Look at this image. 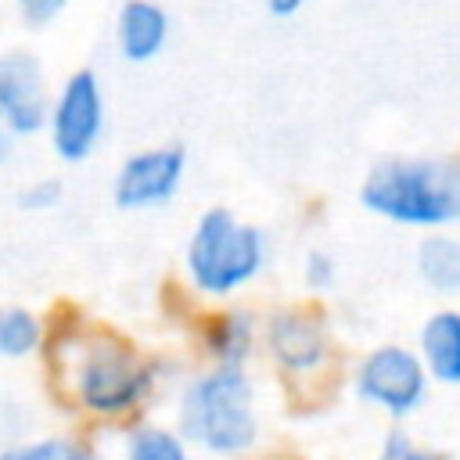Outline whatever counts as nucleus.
I'll use <instances>...</instances> for the list:
<instances>
[{
  "label": "nucleus",
  "instance_id": "f257e3e1",
  "mask_svg": "<svg viewBox=\"0 0 460 460\" xmlns=\"http://www.w3.org/2000/svg\"><path fill=\"white\" fill-rule=\"evenodd\" d=\"M359 201L395 223L442 226L460 219V169L435 158L381 162L367 176Z\"/></svg>",
  "mask_w": 460,
  "mask_h": 460
},
{
  "label": "nucleus",
  "instance_id": "f03ea898",
  "mask_svg": "<svg viewBox=\"0 0 460 460\" xmlns=\"http://www.w3.org/2000/svg\"><path fill=\"white\" fill-rule=\"evenodd\" d=\"M180 424L208 453H244L255 442L252 385L241 367H216L183 392Z\"/></svg>",
  "mask_w": 460,
  "mask_h": 460
},
{
  "label": "nucleus",
  "instance_id": "7ed1b4c3",
  "mask_svg": "<svg viewBox=\"0 0 460 460\" xmlns=\"http://www.w3.org/2000/svg\"><path fill=\"white\" fill-rule=\"evenodd\" d=\"M262 266V237L255 226L237 223L226 208H208L187 244L190 280L208 295H226L255 277Z\"/></svg>",
  "mask_w": 460,
  "mask_h": 460
},
{
  "label": "nucleus",
  "instance_id": "20e7f679",
  "mask_svg": "<svg viewBox=\"0 0 460 460\" xmlns=\"http://www.w3.org/2000/svg\"><path fill=\"white\" fill-rule=\"evenodd\" d=\"M75 399L101 413V417H115L133 410L147 388H151V363H144L133 349H126L122 341H90L79 359H75Z\"/></svg>",
  "mask_w": 460,
  "mask_h": 460
},
{
  "label": "nucleus",
  "instance_id": "39448f33",
  "mask_svg": "<svg viewBox=\"0 0 460 460\" xmlns=\"http://www.w3.org/2000/svg\"><path fill=\"white\" fill-rule=\"evenodd\" d=\"M356 392L367 402L395 417H406L424 399V363L410 349H399V345L374 349L359 367Z\"/></svg>",
  "mask_w": 460,
  "mask_h": 460
},
{
  "label": "nucleus",
  "instance_id": "423d86ee",
  "mask_svg": "<svg viewBox=\"0 0 460 460\" xmlns=\"http://www.w3.org/2000/svg\"><path fill=\"white\" fill-rule=\"evenodd\" d=\"M104 122V101H101V86L93 79V72H75L65 79L54 111H50V137H54V151L68 162L86 158L90 147L97 144Z\"/></svg>",
  "mask_w": 460,
  "mask_h": 460
},
{
  "label": "nucleus",
  "instance_id": "0eeeda50",
  "mask_svg": "<svg viewBox=\"0 0 460 460\" xmlns=\"http://www.w3.org/2000/svg\"><path fill=\"white\" fill-rule=\"evenodd\" d=\"M183 162H187V155L180 144L140 151V155L126 158V165L115 176V201L122 208H147V205L165 201L183 176Z\"/></svg>",
  "mask_w": 460,
  "mask_h": 460
},
{
  "label": "nucleus",
  "instance_id": "6e6552de",
  "mask_svg": "<svg viewBox=\"0 0 460 460\" xmlns=\"http://www.w3.org/2000/svg\"><path fill=\"white\" fill-rule=\"evenodd\" d=\"M0 115L14 133H36L47 119V83L32 54H0Z\"/></svg>",
  "mask_w": 460,
  "mask_h": 460
},
{
  "label": "nucleus",
  "instance_id": "1a4fd4ad",
  "mask_svg": "<svg viewBox=\"0 0 460 460\" xmlns=\"http://www.w3.org/2000/svg\"><path fill=\"white\" fill-rule=\"evenodd\" d=\"M169 32V18L158 4L151 0H126L119 7V22H115V40L126 61H151Z\"/></svg>",
  "mask_w": 460,
  "mask_h": 460
},
{
  "label": "nucleus",
  "instance_id": "9d476101",
  "mask_svg": "<svg viewBox=\"0 0 460 460\" xmlns=\"http://www.w3.org/2000/svg\"><path fill=\"white\" fill-rule=\"evenodd\" d=\"M270 349L288 370H309L323 359L327 341L313 316L305 313H277L270 323Z\"/></svg>",
  "mask_w": 460,
  "mask_h": 460
},
{
  "label": "nucleus",
  "instance_id": "9b49d317",
  "mask_svg": "<svg viewBox=\"0 0 460 460\" xmlns=\"http://www.w3.org/2000/svg\"><path fill=\"white\" fill-rule=\"evenodd\" d=\"M420 352H424L428 370L438 381L460 385V313L456 309H442L428 316L420 331Z\"/></svg>",
  "mask_w": 460,
  "mask_h": 460
},
{
  "label": "nucleus",
  "instance_id": "f8f14e48",
  "mask_svg": "<svg viewBox=\"0 0 460 460\" xmlns=\"http://www.w3.org/2000/svg\"><path fill=\"white\" fill-rule=\"evenodd\" d=\"M417 270L435 291H460V241L442 237V234L420 241Z\"/></svg>",
  "mask_w": 460,
  "mask_h": 460
},
{
  "label": "nucleus",
  "instance_id": "ddd939ff",
  "mask_svg": "<svg viewBox=\"0 0 460 460\" xmlns=\"http://www.w3.org/2000/svg\"><path fill=\"white\" fill-rule=\"evenodd\" d=\"M40 345V320L29 309L0 313V356H25Z\"/></svg>",
  "mask_w": 460,
  "mask_h": 460
},
{
  "label": "nucleus",
  "instance_id": "4468645a",
  "mask_svg": "<svg viewBox=\"0 0 460 460\" xmlns=\"http://www.w3.org/2000/svg\"><path fill=\"white\" fill-rule=\"evenodd\" d=\"M208 349L223 359V367H237L241 356L248 352V320H241L234 313L219 316L208 331Z\"/></svg>",
  "mask_w": 460,
  "mask_h": 460
},
{
  "label": "nucleus",
  "instance_id": "2eb2a0df",
  "mask_svg": "<svg viewBox=\"0 0 460 460\" xmlns=\"http://www.w3.org/2000/svg\"><path fill=\"white\" fill-rule=\"evenodd\" d=\"M126 460H187V449L165 428H140L126 446Z\"/></svg>",
  "mask_w": 460,
  "mask_h": 460
},
{
  "label": "nucleus",
  "instance_id": "dca6fc26",
  "mask_svg": "<svg viewBox=\"0 0 460 460\" xmlns=\"http://www.w3.org/2000/svg\"><path fill=\"white\" fill-rule=\"evenodd\" d=\"M0 460H93V453L72 438H40L29 446L4 449Z\"/></svg>",
  "mask_w": 460,
  "mask_h": 460
},
{
  "label": "nucleus",
  "instance_id": "f3484780",
  "mask_svg": "<svg viewBox=\"0 0 460 460\" xmlns=\"http://www.w3.org/2000/svg\"><path fill=\"white\" fill-rule=\"evenodd\" d=\"M377 460H442V456H435V453L413 446L406 435H388L385 446H381V456H377Z\"/></svg>",
  "mask_w": 460,
  "mask_h": 460
},
{
  "label": "nucleus",
  "instance_id": "a211bd4d",
  "mask_svg": "<svg viewBox=\"0 0 460 460\" xmlns=\"http://www.w3.org/2000/svg\"><path fill=\"white\" fill-rule=\"evenodd\" d=\"M58 198H61V183L58 180H40V183H32V187L22 190V205L25 208H47Z\"/></svg>",
  "mask_w": 460,
  "mask_h": 460
},
{
  "label": "nucleus",
  "instance_id": "6ab92c4d",
  "mask_svg": "<svg viewBox=\"0 0 460 460\" xmlns=\"http://www.w3.org/2000/svg\"><path fill=\"white\" fill-rule=\"evenodd\" d=\"M305 280H309L313 288H327V284L334 280V262H331L323 252H313L309 262H305Z\"/></svg>",
  "mask_w": 460,
  "mask_h": 460
},
{
  "label": "nucleus",
  "instance_id": "aec40b11",
  "mask_svg": "<svg viewBox=\"0 0 460 460\" xmlns=\"http://www.w3.org/2000/svg\"><path fill=\"white\" fill-rule=\"evenodd\" d=\"M18 7L25 11L29 22H47L65 7V0H18Z\"/></svg>",
  "mask_w": 460,
  "mask_h": 460
},
{
  "label": "nucleus",
  "instance_id": "412c9836",
  "mask_svg": "<svg viewBox=\"0 0 460 460\" xmlns=\"http://www.w3.org/2000/svg\"><path fill=\"white\" fill-rule=\"evenodd\" d=\"M266 4H270V11L280 14V18H288V14H295V11L302 7V0H266Z\"/></svg>",
  "mask_w": 460,
  "mask_h": 460
},
{
  "label": "nucleus",
  "instance_id": "4be33fe9",
  "mask_svg": "<svg viewBox=\"0 0 460 460\" xmlns=\"http://www.w3.org/2000/svg\"><path fill=\"white\" fill-rule=\"evenodd\" d=\"M0 155H4V129H0Z\"/></svg>",
  "mask_w": 460,
  "mask_h": 460
}]
</instances>
